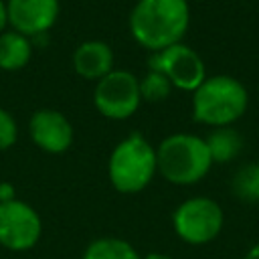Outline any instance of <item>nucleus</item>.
I'll use <instances>...</instances> for the list:
<instances>
[{
  "instance_id": "8",
  "label": "nucleus",
  "mask_w": 259,
  "mask_h": 259,
  "mask_svg": "<svg viewBox=\"0 0 259 259\" xmlns=\"http://www.w3.org/2000/svg\"><path fill=\"white\" fill-rule=\"evenodd\" d=\"M42 223L38 212L24 200L0 202V245L10 251H26L40 239Z\"/></svg>"
},
{
  "instance_id": "2",
  "label": "nucleus",
  "mask_w": 259,
  "mask_h": 259,
  "mask_svg": "<svg viewBox=\"0 0 259 259\" xmlns=\"http://www.w3.org/2000/svg\"><path fill=\"white\" fill-rule=\"evenodd\" d=\"M249 105V93L245 85L231 75L206 77L192 91V115L196 121L227 127L235 123Z\"/></svg>"
},
{
  "instance_id": "14",
  "label": "nucleus",
  "mask_w": 259,
  "mask_h": 259,
  "mask_svg": "<svg viewBox=\"0 0 259 259\" xmlns=\"http://www.w3.org/2000/svg\"><path fill=\"white\" fill-rule=\"evenodd\" d=\"M83 259H142V257L127 241L115 237H101L87 245Z\"/></svg>"
},
{
  "instance_id": "9",
  "label": "nucleus",
  "mask_w": 259,
  "mask_h": 259,
  "mask_svg": "<svg viewBox=\"0 0 259 259\" xmlns=\"http://www.w3.org/2000/svg\"><path fill=\"white\" fill-rule=\"evenodd\" d=\"M8 24L24 36L45 34L59 16V0H8Z\"/></svg>"
},
{
  "instance_id": "17",
  "label": "nucleus",
  "mask_w": 259,
  "mask_h": 259,
  "mask_svg": "<svg viewBox=\"0 0 259 259\" xmlns=\"http://www.w3.org/2000/svg\"><path fill=\"white\" fill-rule=\"evenodd\" d=\"M16 132L14 117L6 109H0V150H8L16 142Z\"/></svg>"
},
{
  "instance_id": "15",
  "label": "nucleus",
  "mask_w": 259,
  "mask_h": 259,
  "mask_svg": "<svg viewBox=\"0 0 259 259\" xmlns=\"http://www.w3.org/2000/svg\"><path fill=\"white\" fill-rule=\"evenodd\" d=\"M233 194L243 202H259V162L241 166L231 182Z\"/></svg>"
},
{
  "instance_id": "4",
  "label": "nucleus",
  "mask_w": 259,
  "mask_h": 259,
  "mask_svg": "<svg viewBox=\"0 0 259 259\" xmlns=\"http://www.w3.org/2000/svg\"><path fill=\"white\" fill-rule=\"evenodd\" d=\"M158 172L156 150L142 134H130L111 152L107 162L109 182L123 194L144 190Z\"/></svg>"
},
{
  "instance_id": "10",
  "label": "nucleus",
  "mask_w": 259,
  "mask_h": 259,
  "mask_svg": "<svg viewBox=\"0 0 259 259\" xmlns=\"http://www.w3.org/2000/svg\"><path fill=\"white\" fill-rule=\"evenodd\" d=\"M28 130L32 142L49 154H61L73 142V127L69 119L55 109L34 111L28 121Z\"/></svg>"
},
{
  "instance_id": "12",
  "label": "nucleus",
  "mask_w": 259,
  "mask_h": 259,
  "mask_svg": "<svg viewBox=\"0 0 259 259\" xmlns=\"http://www.w3.org/2000/svg\"><path fill=\"white\" fill-rule=\"evenodd\" d=\"M32 57V42L28 36L10 30L0 34V69L18 71Z\"/></svg>"
},
{
  "instance_id": "19",
  "label": "nucleus",
  "mask_w": 259,
  "mask_h": 259,
  "mask_svg": "<svg viewBox=\"0 0 259 259\" xmlns=\"http://www.w3.org/2000/svg\"><path fill=\"white\" fill-rule=\"evenodd\" d=\"M8 24V12H6V2L0 0V34L4 30V26Z\"/></svg>"
},
{
  "instance_id": "1",
  "label": "nucleus",
  "mask_w": 259,
  "mask_h": 259,
  "mask_svg": "<svg viewBox=\"0 0 259 259\" xmlns=\"http://www.w3.org/2000/svg\"><path fill=\"white\" fill-rule=\"evenodd\" d=\"M190 8L186 0H138L130 12V32L152 53L178 45L188 30Z\"/></svg>"
},
{
  "instance_id": "20",
  "label": "nucleus",
  "mask_w": 259,
  "mask_h": 259,
  "mask_svg": "<svg viewBox=\"0 0 259 259\" xmlns=\"http://www.w3.org/2000/svg\"><path fill=\"white\" fill-rule=\"evenodd\" d=\"M243 259H259V243L257 245H253L247 253H245V257Z\"/></svg>"
},
{
  "instance_id": "13",
  "label": "nucleus",
  "mask_w": 259,
  "mask_h": 259,
  "mask_svg": "<svg viewBox=\"0 0 259 259\" xmlns=\"http://www.w3.org/2000/svg\"><path fill=\"white\" fill-rule=\"evenodd\" d=\"M206 148L210 152V158H212V164L219 162V164H225V162H231L239 156L241 148H243V138L241 134L227 125V127H214L206 138Z\"/></svg>"
},
{
  "instance_id": "18",
  "label": "nucleus",
  "mask_w": 259,
  "mask_h": 259,
  "mask_svg": "<svg viewBox=\"0 0 259 259\" xmlns=\"http://www.w3.org/2000/svg\"><path fill=\"white\" fill-rule=\"evenodd\" d=\"M12 198H16V196H14V190H12V186H10L8 182H2V184H0V202L12 200Z\"/></svg>"
},
{
  "instance_id": "3",
  "label": "nucleus",
  "mask_w": 259,
  "mask_h": 259,
  "mask_svg": "<svg viewBox=\"0 0 259 259\" xmlns=\"http://www.w3.org/2000/svg\"><path fill=\"white\" fill-rule=\"evenodd\" d=\"M156 162L158 172L168 182L180 186L202 180L212 166L204 138L194 134H172L164 138L156 150Z\"/></svg>"
},
{
  "instance_id": "21",
  "label": "nucleus",
  "mask_w": 259,
  "mask_h": 259,
  "mask_svg": "<svg viewBox=\"0 0 259 259\" xmlns=\"http://www.w3.org/2000/svg\"><path fill=\"white\" fill-rule=\"evenodd\" d=\"M144 259H172L170 255H164V253H150V255H146Z\"/></svg>"
},
{
  "instance_id": "6",
  "label": "nucleus",
  "mask_w": 259,
  "mask_h": 259,
  "mask_svg": "<svg viewBox=\"0 0 259 259\" xmlns=\"http://www.w3.org/2000/svg\"><path fill=\"white\" fill-rule=\"evenodd\" d=\"M93 103L97 111L109 119H125L134 115L142 103L140 79L125 69L109 71L97 81Z\"/></svg>"
},
{
  "instance_id": "5",
  "label": "nucleus",
  "mask_w": 259,
  "mask_h": 259,
  "mask_svg": "<svg viewBox=\"0 0 259 259\" xmlns=\"http://www.w3.org/2000/svg\"><path fill=\"white\" fill-rule=\"evenodd\" d=\"M225 223L223 208L208 196H192L178 204L172 214L176 235L190 245H204L219 237Z\"/></svg>"
},
{
  "instance_id": "7",
  "label": "nucleus",
  "mask_w": 259,
  "mask_h": 259,
  "mask_svg": "<svg viewBox=\"0 0 259 259\" xmlns=\"http://www.w3.org/2000/svg\"><path fill=\"white\" fill-rule=\"evenodd\" d=\"M148 69L166 75L172 87L182 91H194L206 79V69L200 55L182 42L152 53L148 59Z\"/></svg>"
},
{
  "instance_id": "16",
  "label": "nucleus",
  "mask_w": 259,
  "mask_h": 259,
  "mask_svg": "<svg viewBox=\"0 0 259 259\" xmlns=\"http://www.w3.org/2000/svg\"><path fill=\"white\" fill-rule=\"evenodd\" d=\"M172 91V83L168 81L166 75L158 73V71H148L142 79H140V95L142 99L150 101V103H158L164 101Z\"/></svg>"
},
{
  "instance_id": "11",
  "label": "nucleus",
  "mask_w": 259,
  "mask_h": 259,
  "mask_svg": "<svg viewBox=\"0 0 259 259\" xmlns=\"http://www.w3.org/2000/svg\"><path fill=\"white\" fill-rule=\"evenodd\" d=\"M73 69L83 79L99 81L113 71V51L103 40H85L73 53Z\"/></svg>"
}]
</instances>
